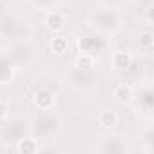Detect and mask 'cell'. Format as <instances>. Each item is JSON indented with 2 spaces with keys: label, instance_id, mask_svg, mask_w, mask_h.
Returning <instances> with one entry per match:
<instances>
[{
  "label": "cell",
  "instance_id": "ba28073f",
  "mask_svg": "<svg viewBox=\"0 0 154 154\" xmlns=\"http://www.w3.org/2000/svg\"><path fill=\"white\" fill-rule=\"evenodd\" d=\"M76 67L82 69V71H91L94 67V56L91 53H82L76 58Z\"/></svg>",
  "mask_w": 154,
  "mask_h": 154
},
{
  "label": "cell",
  "instance_id": "7a4b0ae2",
  "mask_svg": "<svg viewBox=\"0 0 154 154\" xmlns=\"http://www.w3.org/2000/svg\"><path fill=\"white\" fill-rule=\"evenodd\" d=\"M65 24H67L65 15H62V13H58V11H53V13H49V15L45 17V27H47L51 33H60V31L65 27Z\"/></svg>",
  "mask_w": 154,
  "mask_h": 154
},
{
  "label": "cell",
  "instance_id": "6da1fadb",
  "mask_svg": "<svg viewBox=\"0 0 154 154\" xmlns=\"http://www.w3.org/2000/svg\"><path fill=\"white\" fill-rule=\"evenodd\" d=\"M33 103L40 111H49L56 103V94L53 91H49V89H40V91H36L33 94Z\"/></svg>",
  "mask_w": 154,
  "mask_h": 154
},
{
  "label": "cell",
  "instance_id": "8992f818",
  "mask_svg": "<svg viewBox=\"0 0 154 154\" xmlns=\"http://www.w3.org/2000/svg\"><path fill=\"white\" fill-rule=\"evenodd\" d=\"M17 150H18L20 154H35V152L40 150V147H38V141H36V140H33V138H24V140H20V141L17 143Z\"/></svg>",
  "mask_w": 154,
  "mask_h": 154
},
{
  "label": "cell",
  "instance_id": "52a82bcc",
  "mask_svg": "<svg viewBox=\"0 0 154 154\" xmlns=\"http://www.w3.org/2000/svg\"><path fill=\"white\" fill-rule=\"evenodd\" d=\"M116 122H118V114H116L114 111H111V109L102 111V112L98 114V123H100L102 127H114Z\"/></svg>",
  "mask_w": 154,
  "mask_h": 154
},
{
  "label": "cell",
  "instance_id": "277c9868",
  "mask_svg": "<svg viewBox=\"0 0 154 154\" xmlns=\"http://www.w3.org/2000/svg\"><path fill=\"white\" fill-rule=\"evenodd\" d=\"M131 63H132V54L129 51H116L112 54V65H114V69L125 71V69L131 67Z\"/></svg>",
  "mask_w": 154,
  "mask_h": 154
},
{
  "label": "cell",
  "instance_id": "3957f363",
  "mask_svg": "<svg viewBox=\"0 0 154 154\" xmlns=\"http://www.w3.org/2000/svg\"><path fill=\"white\" fill-rule=\"evenodd\" d=\"M114 100L118 102V103H122V105H127V103H131L132 102V98H134V93H132V87L131 85H127V84H120L116 89H114Z\"/></svg>",
  "mask_w": 154,
  "mask_h": 154
},
{
  "label": "cell",
  "instance_id": "30bf717a",
  "mask_svg": "<svg viewBox=\"0 0 154 154\" xmlns=\"http://www.w3.org/2000/svg\"><path fill=\"white\" fill-rule=\"evenodd\" d=\"M152 45H154V36H152V33H141V36H140V47L145 49V51H150Z\"/></svg>",
  "mask_w": 154,
  "mask_h": 154
},
{
  "label": "cell",
  "instance_id": "9c48e42d",
  "mask_svg": "<svg viewBox=\"0 0 154 154\" xmlns=\"http://www.w3.org/2000/svg\"><path fill=\"white\" fill-rule=\"evenodd\" d=\"M13 78H15V69L11 65H2L0 67V84L6 85V84L13 82Z\"/></svg>",
  "mask_w": 154,
  "mask_h": 154
},
{
  "label": "cell",
  "instance_id": "5b68a950",
  "mask_svg": "<svg viewBox=\"0 0 154 154\" xmlns=\"http://www.w3.org/2000/svg\"><path fill=\"white\" fill-rule=\"evenodd\" d=\"M49 49L54 53V54H63L69 51V38L63 36V35H54L49 42Z\"/></svg>",
  "mask_w": 154,
  "mask_h": 154
},
{
  "label": "cell",
  "instance_id": "8fae6325",
  "mask_svg": "<svg viewBox=\"0 0 154 154\" xmlns=\"http://www.w3.org/2000/svg\"><path fill=\"white\" fill-rule=\"evenodd\" d=\"M8 112H9L8 102H2V100H0V120H4V118L8 116Z\"/></svg>",
  "mask_w": 154,
  "mask_h": 154
}]
</instances>
